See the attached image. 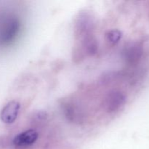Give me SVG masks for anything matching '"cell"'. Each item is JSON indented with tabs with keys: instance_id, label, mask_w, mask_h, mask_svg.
<instances>
[{
	"instance_id": "1",
	"label": "cell",
	"mask_w": 149,
	"mask_h": 149,
	"mask_svg": "<svg viewBox=\"0 0 149 149\" xmlns=\"http://www.w3.org/2000/svg\"><path fill=\"white\" fill-rule=\"evenodd\" d=\"M126 99V96L122 92L119 90L109 92L103 99V109L109 113H117L125 107Z\"/></svg>"
},
{
	"instance_id": "2",
	"label": "cell",
	"mask_w": 149,
	"mask_h": 149,
	"mask_svg": "<svg viewBox=\"0 0 149 149\" xmlns=\"http://www.w3.org/2000/svg\"><path fill=\"white\" fill-rule=\"evenodd\" d=\"M94 20L91 15L88 13H81L76 23V33L77 36L83 38L88 35L93 34Z\"/></svg>"
},
{
	"instance_id": "3",
	"label": "cell",
	"mask_w": 149,
	"mask_h": 149,
	"mask_svg": "<svg viewBox=\"0 0 149 149\" xmlns=\"http://www.w3.org/2000/svg\"><path fill=\"white\" fill-rule=\"evenodd\" d=\"M39 133L33 129L27 130L16 135L13 140L15 147L18 148H26L31 146L37 141Z\"/></svg>"
},
{
	"instance_id": "4",
	"label": "cell",
	"mask_w": 149,
	"mask_h": 149,
	"mask_svg": "<svg viewBox=\"0 0 149 149\" xmlns=\"http://www.w3.org/2000/svg\"><path fill=\"white\" fill-rule=\"evenodd\" d=\"M20 109V103L16 100L7 103L0 112V119L3 123L11 125L14 123L18 116Z\"/></svg>"
},
{
	"instance_id": "5",
	"label": "cell",
	"mask_w": 149,
	"mask_h": 149,
	"mask_svg": "<svg viewBox=\"0 0 149 149\" xmlns=\"http://www.w3.org/2000/svg\"><path fill=\"white\" fill-rule=\"evenodd\" d=\"M122 37V32L119 29H111L106 32V41L111 46H114L120 42Z\"/></svg>"
}]
</instances>
